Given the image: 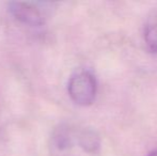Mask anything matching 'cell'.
<instances>
[{"instance_id":"277c9868","label":"cell","mask_w":157,"mask_h":156,"mask_svg":"<svg viewBox=\"0 0 157 156\" xmlns=\"http://www.w3.org/2000/svg\"><path fill=\"white\" fill-rule=\"evenodd\" d=\"M54 140L58 149H60V150L68 149L74 144L75 134L73 133L71 127H68L67 125H61L55 131Z\"/></svg>"},{"instance_id":"7a4b0ae2","label":"cell","mask_w":157,"mask_h":156,"mask_svg":"<svg viewBox=\"0 0 157 156\" xmlns=\"http://www.w3.org/2000/svg\"><path fill=\"white\" fill-rule=\"evenodd\" d=\"M9 12L17 21L30 27H41L45 24V16L33 2L14 1L8 4Z\"/></svg>"},{"instance_id":"3957f363","label":"cell","mask_w":157,"mask_h":156,"mask_svg":"<svg viewBox=\"0 0 157 156\" xmlns=\"http://www.w3.org/2000/svg\"><path fill=\"white\" fill-rule=\"evenodd\" d=\"M79 146L88 153H96L101 146L99 136L94 129L85 128L76 135Z\"/></svg>"},{"instance_id":"5b68a950","label":"cell","mask_w":157,"mask_h":156,"mask_svg":"<svg viewBox=\"0 0 157 156\" xmlns=\"http://www.w3.org/2000/svg\"><path fill=\"white\" fill-rule=\"evenodd\" d=\"M144 40L149 50L157 54V18L152 19L144 30Z\"/></svg>"},{"instance_id":"6da1fadb","label":"cell","mask_w":157,"mask_h":156,"mask_svg":"<svg viewBox=\"0 0 157 156\" xmlns=\"http://www.w3.org/2000/svg\"><path fill=\"white\" fill-rule=\"evenodd\" d=\"M67 91L74 103L80 106H89L96 97V79L88 71L77 72L70 78Z\"/></svg>"},{"instance_id":"8992f818","label":"cell","mask_w":157,"mask_h":156,"mask_svg":"<svg viewBox=\"0 0 157 156\" xmlns=\"http://www.w3.org/2000/svg\"><path fill=\"white\" fill-rule=\"evenodd\" d=\"M149 156H157V150L156 151H153L149 154Z\"/></svg>"}]
</instances>
